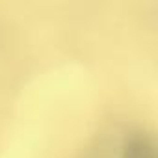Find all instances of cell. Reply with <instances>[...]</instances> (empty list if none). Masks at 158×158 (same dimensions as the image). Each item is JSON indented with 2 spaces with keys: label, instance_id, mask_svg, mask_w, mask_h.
Returning <instances> with one entry per match:
<instances>
[{
  "label": "cell",
  "instance_id": "obj_1",
  "mask_svg": "<svg viewBox=\"0 0 158 158\" xmlns=\"http://www.w3.org/2000/svg\"><path fill=\"white\" fill-rule=\"evenodd\" d=\"M106 158H158L156 141L151 134L134 130L130 134H125L112 149V154Z\"/></svg>",
  "mask_w": 158,
  "mask_h": 158
}]
</instances>
